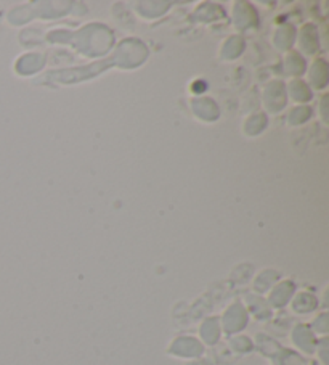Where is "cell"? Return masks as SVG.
Listing matches in <instances>:
<instances>
[{
    "instance_id": "cell-1",
    "label": "cell",
    "mask_w": 329,
    "mask_h": 365,
    "mask_svg": "<svg viewBox=\"0 0 329 365\" xmlns=\"http://www.w3.org/2000/svg\"><path fill=\"white\" fill-rule=\"evenodd\" d=\"M175 354L177 356H182V357H196L201 354V348L198 343H188V344H180L177 343L175 344Z\"/></svg>"
}]
</instances>
